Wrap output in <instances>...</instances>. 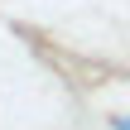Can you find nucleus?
Wrapping results in <instances>:
<instances>
[{
  "mask_svg": "<svg viewBox=\"0 0 130 130\" xmlns=\"http://www.w3.org/2000/svg\"><path fill=\"white\" fill-rule=\"evenodd\" d=\"M111 130H130V116H111Z\"/></svg>",
  "mask_w": 130,
  "mask_h": 130,
  "instance_id": "f257e3e1",
  "label": "nucleus"
}]
</instances>
